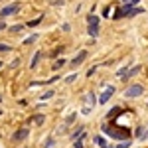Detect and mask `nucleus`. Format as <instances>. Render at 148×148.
I'll return each instance as SVG.
<instances>
[{"mask_svg": "<svg viewBox=\"0 0 148 148\" xmlns=\"http://www.w3.org/2000/svg\"><path fill=\"white\" fill-rule=\"evenodd\" d=\"M142 93H144V87H142V85H130V87L125 91V97L134 99V97H140Z\"/></svg>", "mask_w": 148, "mask_h": 148, "instance_id": "f257e3e1", "label": "nucleus"}, {"mask_svg": "<svg viewBox=\"0 0 148 148\" xmlns=\"http://www.w3.org/2000/svg\"><path fill=\"white\" fill-rule=\"evenodd\" d=\"M18 10H20V4H18V2L8 4V6H4V8L0 10V18H8V16H12V14H16Z\"/></svg>", "mask_w": 148, "mask_h": 148, "instance_id": "f03ea898", "label": "nucleus"}, {"mask_svg": "<svg viewBox=\"0 0 148 148\" xmlns=\"http://www.w3.org/2000/svg\"><path fill=\"white\" fill-rule=\"evenodd\" d=\"M28 134H30V128H26V126H24V128H20V130H16V132H14L12 140H14V142H22Z\"/></svg>", "mask_w": 148, "mask_h": 148, "instance_id": "7ed1b4c3", "label": "nucleus"}, {"mask_svg": "<svg viewBox=\"0 0 148 148\" xmlns=\"http://www.w3.org/2000/svg\"><path fill=\"white\" fill-rule=\"evenodd\" d=\"M113 93H114V87H113V85H109V87L103 91V95L99 97V103H103V105H105V103H107L109 99H111V97H113Z\"/></svg>", "mask_w": 148, "mask_h": 148, "instance_id": "20e7f679", "label": "nucleus"}, {"mask_svg": "<svg viewBox=\"0 0 148 148\" xmlns=\"http://www.w3.org/2000/svg\"><path fill=\"white\" fill-rule=\"evenodd\" d=\"M85 59H87V51L83 49V51H79L77 56H75L73 59H71V65H73V67H77V65H81V63H83Z\"/></svg>", "mask_w": 148, "mask_h": 148, "instance_id": "39448f33", "label": "nucleus"}, {"mask_svg": "<svg viewBox=\"0 0 148 148\" xmlns=\"http://www.w3.org/2000/svg\"><path fill=\"white\" fill-rule=\"evenodd\" d=\"M40 57H42V51H36L34 57H32V61H30V69H36V67H38V61H40Z\"/></svg>", "mask_w": 148, "mask_h": 148, "instance_id": "423d86ee", "label": "nucleus"}, {"mask_svg": "<svg viewBox=\"0 0 148 148\" xmlns=\"http://www.w3.org/2000/svg\"><path fill=\"white\" fill-rule=\"evenodd\" d=\"M87 22H89V26H99V16L89 14V16H87Z\"/></svg>", "mask_w": 148, "mask_h": 148, "instance_id": "0eeeda50", "label": "nucleus"}, {"mask_svg": "<svg viewBox=\"0 0 148 148\" xmlns=\"http://www.w3.org/2000/svg\"><path fill=\"white\" fill-rule=\"evenodd\" d=\"M138 71H140V65H134V67L130 69V71H128V73H123V75H125V79H130V77H132V75H136Z\"/></svg>", "mask_w": 148, "mask_h": 148, "instance_id": "6e6552de", "label": "nucleus"}, {"mask_svg": "<svg viewBox=\"0 0 148 148\" xmlns=\"http://www.w3.org/2000/svg\"><path fill=\"white\" fill-rule=\"evenodd\" d=\"M87 32H89V36L97 38V36H99V26H89V30H87Z\"/></svg>", "mask_w": 148, "mask_h": 148, "instance_id": "1a4fd4ad", "label": "nucleus"}, {"mask_svg": "<svg viewBox=\"0 0 148 148\" xmlns=\"http://www.w3.org/2000/svg\"><path fill=\"white\" fill-rule=\"evenodd\" d=\"M8 30H10L12 34H18V32H22V30H24V26H22V24H16V26H10Z\"/></svg>", "mask_w": 148, "mask_h": 148, "instance_id": "9d476101", "label": "nucleus"}, {"mask_svg": "<svg viewBox=\"0 0 148 148\" xmlns=\"http://www.w3.org/2000/svg\"><path fill=\"white\" fill-rule=\"evenodd\" d=\"M63 65H65V59L61 57V59H57L56 63H53V69H56V71H57V69H61V67H63Z\"/></svg>", "mask_w": 148, "mask_h": 148, "instance_id": "9b49d317", "label": "nucleus"}, {"mask_svg": "<svg viewBox=\"0 0 148 148\" xmlns=\"http://www.w3.org/2000/svg\"><path fill=\"white\" fill-rule=\"evenodd\" d=\"M8 51H12V47L8 44H0V53H8Z\"/></svg>", "mask_w": 148, "mask_h": 148, "instance_id": "f8f14e48", "label": "nucleus"}, {"mask_svg": "<svg viewBox=\"0 0 148 148\" xmlns=\"http://www.w3.org/2000/svg\"><path fill=\"white\" fill-rule=\"evenodd\" d=\"M36 40H38V34L30 36V38H26V40H24V44H26V46H28V44H32V42H36Z\"/></svg>", "mask_w": 148, "mask_h": 148, "instance_id": "ddd939ff", "label": "nucleus"}, {"mask_svg": "<svg viewBox=\"0 0 148 148\" xmlns=\"http://www.w3.org/2000/svg\"><path fill=\"white\" fill-rule=\"evenodd\" d=\"M51 97H53V91H46L44 95H42V99H44V101H46V99H51Z\"/></svg>", "mask_w": 148, "mask_h": 148, "instance_id": "4468645a", "label": "nucleus"}, {"mask_svg": "<svg viewBox=\"0 0 148 148\" xmlns=\"http://www.w3.org/2000/svg\"><path fill=\"white\" fill-rule=\"evenodd\" d=\"M40 22H42V16H38L36 20H32V22H28V26H38Z\"/></svg>", "mask_w": 148, "mask_h": 148, "instance_id": "2eb2a0df", "label": "nucleus"}, {"mask_svg": "<svg viewBox=\"0 0 148 148\" xmlns=\"http://www.w3.org/2000/svg\"><path fill=\"white\" fill-rule=\"evenodd\" d=\"M97 142H99V146H101V148H109V146H107V142H105L101 136H97Z\"/></svg>", "mask_w": 148, "mask_h": 148, "instance_id": "dca6fc26", "label": "nucleus"}, {"mask_svg": "<svg viewBox=\"0 0 148 148\" xmlns=\"http://www.w3.org/2000/svg\"><path fill=\"white\" fill-rule=\"evenodd\" d=\"M34 123H36V125H42V123H44V116H42V114H38V116L34 119Z\"/></svg>", "mask_w": 148, "mask_h": 148, "instance_id": "f3484780", "label": "nucleus"}, {"mask_svg": "<svg viewBox=\"0 0 148 148\" xmlns=\"http://www.w3.org/2000/svg\"><path fill=\"white\" fill-rule=\"evenodd\" d=\"M73 146L75 148H83V138H79L77 142H73Z\"/></svg>", "mask_w": 148, "mask_h": 148, "instance_id": "a211bd4d", "label": "nucleus"}, {"mask_svg": "<svg viewBox=\"0 0 148 148\" xmlns=\"http://www.w3.org/2000/svg\"><path fill=\"white\" fill-rule=\"evenodd\" d=\"M128 146H130V142H128V140H125V142H121L116 148H128Z\"/></svg>", "mask_w": 148, "mask_h": 148, "instance_id": "6ab92c4d", "label": "nucleus"}, {"mask_svg": "<svg viewBox=\"0 0 148 148\" xmlns=\"http://www.w3.org/2000/svg\"><path fill=\"white\" fill-rule=\"evenodd\" d=\"M77 79V75H75V73H73V75H69L67 79H65V83H71V81H75Z\"/></svg>", "mask_w": 148, "mask_h": 148, "instance_id": "aec40b11", "label": "nucleus"}, {"mask_svg": "<svg viewBox=\"0 0 148 148\" xmlns=\"http://www.w3.org/2000/svg\"><path fill=\"white\" fill-rule=\"evenodd\" d=\"M2 30H6V22H4V18L0 20V32H2Z\"/></svg>", "mask_w": 148, "mask_h": 148, "instance_id": "412c9836", "label": "nucleus"}, {"mask_svg": "<svg viewBox=\"0 0 148 148\" xmlns=\"http://www.w3.org/2000/svg\"><path fill=\"white\" fill-rule=\"evenodd\" d=\"M142 134H144V128H142V126L136 128V136H142Z\"/></svg>", "mask_w": 148, "mask_h": 148, "instance_id": "4be33fe9", "label": "nucleus"}, {"mask_svg": "<svg viewBox=\"0 0 148 148\" xmlns=\"http://www.w3.org/2000/svg\"><path fill=\"white\" fill-rule=\"evenodd\" d=\"M103 14H105V16H107V18H109V14H111V6H107V8H105V12H103Z\"/></svg>", "mask_w": 148, "mask_h": 148, "instance_id": "5701e85b", "label": "nucleus"}, {"mask_svg": "<svg viewBox=\"0 0 148 148\" xmlns=\"http://www.w3.org/2000/svg\"><path fill=\"white\" fill-rule=\"evenodd\" d=\"M0 101H2V93H0Z\"/></svg>", "mask_w": 148, "mask_h": 148, "instance_id": "b1692460", "label": "nucleus"}, {"mask_svg": "<svg viewBox=\"0 0 148 148\" xmlns=\"http://www.w3.org/2000/svg\"><path fill=\"white\" fill-rule=\"evenodd\" d=\"M0 69H2V61H0Z\"/></svg>", "mask_w": 148, "mask_h": 148, "instance_id": "393cba45", "label": "nucleus"}, {"mask_svg": "<svg viewBox=\"0 0 148 148\" xmlns=\"http://www.w3.org/2000/svg\"><path fill=\"white\" fill-rule=\"evenodd\" d=\"M0 114H2V111H0Z\"/></svg>", "mask_w": 148, "mask_h": 148, "instance_id": "a878e982", "label": "nucleus"}]
</instances>
